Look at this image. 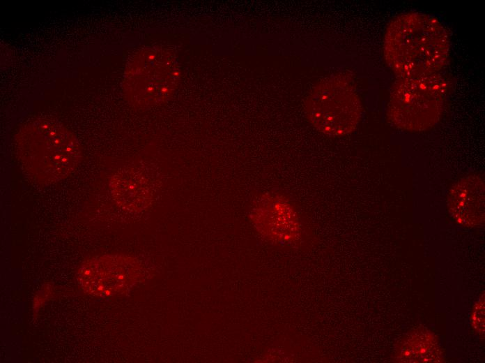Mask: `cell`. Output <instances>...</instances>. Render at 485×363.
I'll return each mask as SVG.
<instances>
[{"instance_id": "6da1fadb", "label": "cell", "mask_w": 485, "mask_h": 363, "mask_svg": "<svg viewBox=\"0 0 485 363\" xmlns=\"http://www.w3.org/2000/svg\"><path fill=\"white\" fill-rule=\"evenodd\" d=\"M449 54L447 31L436 17L404 13L389 23L383 38V54L399 78L438 73Z\"/></svg>"}, {"instance_id": "7a4b0ae2", "label": "cell", "mask_w": 485, "mask_h": 363, "mask_svg": "<svg viewBox=\"0 0 485 363\" xmlns=\"http://www.w3.org/2000/svg\"><path fill=\"white\" fill-rule=\"evenodd\" d=\"M15 144L22 170L41 184L65 179L75 170L81 158L74 135L52 118L37 117L24 124Z\"/></svg>"}, {"instance_id": "3957f363", "label": "cell", "mask_w": 485, "mask_h": 363, "mask_svg": "<svg viewBox=\"0 0 485 363\" xmlns=\"http://www.w3.org/2000/svg\"><path fill=\"white\" fill-rule=\"evenodd\" d=\"M447 82L439 73L399 78L390 92L387 116L401 131L420 132L433 126L442 113Z\"/></svg>"}, {"instance_id": "277c9868", "label": "cell", "mask_w": 485, "mask_h": 363, "mask_svg": "<svg viewBox=\"0 0 485 363\" xmlns=\"http://www.w3.org/2000/svg\"><path fill=\"white\" fill-rule=\"evenodd\" d=\"M305 112L309 121L318 131L340 136L356 128L362 105L352 82L337 74L316 84L307 98Z\"/></svg>"}, {"instance_id": "5b68a950", "label": "cell", "mask_w": 485, "mask_h": 363, "mask_svg": "<svg viewBox=\"0 0 485 363\" xmlns=\"http://www.w3.org/2000/svg\"><path fill=\"white\" fill-rule=\"evenodd\" d=\"M177 61L164 50L139 52L128 64L124 78L126 99L138 108H150L167 101L178 81Z\"/></svg>"}, {"instance_id": "8992f818", "label": "cell", "mask_w": 485, "mask_h": 363, "mask_svg": "<svg viewBox=\"0 0 485 363\" xmlns=\"http://www.w3.org/2000/svg\"><path fill=\"white\" fill-rule=\"evenodd\" d=\"M141 267L123 255H105L84 262L79 270L82 289L94 296H111L129 288L138 279Z\"/></svg>"}, {"instance_id": "52a82bcc", "label": "cell", "mask_w": 485, "mask_h": 363, "mask_svg": "<svg viewBox=\"0 0 485 363\" xmlns=\"http://www.w3.org/2000/svg\"><path fill=\"white\" fill-rule=\"evenodd\" d=\"M250 218L262 236L279 243L295 241L300 233L297 212L284 196L266 193L257 198Z\"/></svg>"}, {"instance_id": "ba28073f", "label": "cell", "mask_w": 485, "mask_h": 363, "mask_svg": "<svg viewBox=\"0 0 485 363\" xmlns=\"http://www.w3.org/2000/svg\"><path fill=\"white\" fill-rule=\"evenodd\" d=\"M484 179L472 175L457 180L450 188L447 208L456 223L474 228L484 223Z\"/></svg>"}, {"instance_id": "9c48e42d", "label": "cell", "mask_w": 485, "mask_h": 363, "mask_svg": "<svg viewBox=\"0 0 485 363\" xmlns=\"http://www.w3.org/2000/svg\"><path fill=\"white\" fill-rule=\"evenodd\" d=\"M110 188L114 199L123 209L140 212L151 203L155 188L143 171L134 168L118 170L111 177Z\"/></svg>"}, {"instance_id": "30bf717a", "label": "cell", "mask_w": 485, "mask_h": 363, "mask_svg": "<svg viewBox=\"0 0 485 363\" xmlns=\"http://www.w3.org/2000/svg\"><path fill=\"white\" fill-rule=\"evenodd\" d=\"M395 357L401 362H440L443 359L437 337L424 328L404 336L397 346Z\"/></svg>"}, {"instance_id": "8fae6325", "label": "cell", "mask_w": 485, "mask_h": 363, "mask_svg": "<svg viewBox=\"0 0 485 363\" xmlns=\"http://www.w3.org/2000/svg\"><path fill=\"white\" fill-rule=\"evenodd\" d=\"M470 322L472 327L477 334L482 339L484 338V295L474 305L471 315Z\"/></svg>"}]
</instances>
